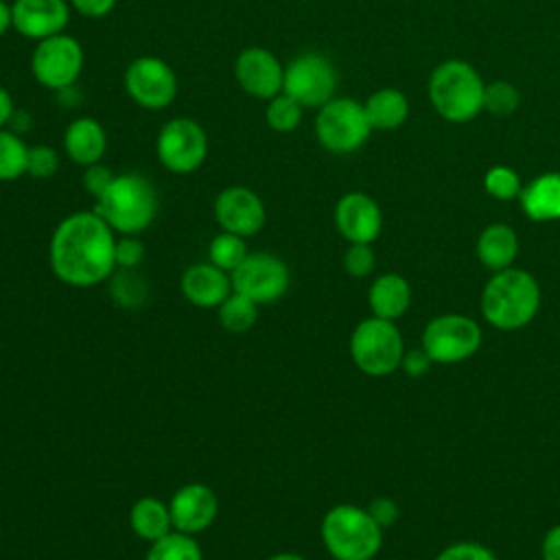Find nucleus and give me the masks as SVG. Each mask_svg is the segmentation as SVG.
<instances>
[{
	"instance_id": "473e14b6",
	"label": "nucleus",
	"mask_w": 560,
	"mask_h": 560,
	"mask_svg": "<svg viewBox=\"0 0 560 560\" xmlns=\"http://www.w3.org/2000/svg\"><path fill=\"white\" fill-rule=\"evenodd\" d=\"M483 107L494 116H508L518 107V92L508 81H494L483 90Z\"/></svg>"
},
{
	"instance_id": "0eeeda50",
	"label": "nucleus",
	"mask_w": 560,
	"mask_h": 560,
	"mask_svg": "<svg viewBox=\"0 0 560 560\" xmlns=\"http://www.w3.org/2000/svg\"><path fill=\"white\" fill-rule=\"evenodd\" d=\"M372 127L365 109L354 98H330L317 109L315 136L330 153H352L370 136Z\"/></svg>"
},
{
	"instance_id": "cd10ccee",
	"label": "nucleus",
	"mask_w": 560,
	"mask_h": 560,
	"mask_svg": "<svg viewBox=\"0 0 560 560\" xmlns=\"http://www.w3.org/2000/svg\"><path fill=\"white\" fill-rule=\"evenodd\" d=\"M26 142L18 133L0 129V182H15L26 175Z\"/></svg>"
},
{
	"instance_id": "4c0bfd02",
	"label": "nucleus",
	"mask_w": 560,
	"mask_h": 560,
	"mask_svg": "<svg viewBox=\"0 0 560 560\" xmlns=\"http://www.w3.org/2000/svg\"><path fill=\"white\" fill-rule=\"evenodd\" d=\"M112 179H114L112 168H107V166L101 164V162L90 164V166H85V171H83V188H85L94 199L105 192V188L112 184Z\"/></svg>"
},
{
	"instance_id": "a18cd8bd",
	"label": "nucleus",
	"mask_w": 560,
	"mask_h": 560,
	"mask_svg": "<svg viewBox=\"0 0 560 560\" xmlns=\"http://www.w3.org/2000/svg\"><path fill=\"white\" fill-rule=\"evenodd\" d=\"M265 560H306V558L295 553V551H278V553H273V556H269Z\"/></svg>"
},
{
	"instance_id": "c85d7f7f",
	"label": "nucleus",
	"mask_w": 560,
	"mask_h": 560,
	"mask_svg": "<svg viewBox=\"0 0 560 560\" xmlns=\"http://www.w3.org/2000/svg\"><path fill=\"white\" fill-rule=\"evenodd\" d=\"M247 254L249 249L245 238L223 230L208 245V260L228 273H232L247 258Z\"/></svg>"
},
{
	"instance_id": "dca6fc26",
	"label": "nucleus",
	"mask_w": 560,
	"mask_h": 560,
	"mask_svg": "<svg viewBox=\"0 0 560 560\" xmlns=\"http://www.w3.org/2000/svg\"><path fill=\"white\" fill-rule=\"evenodd\" d=\"M173 529L197 536L206 532L219 516V499L214 490L201 481L184 483L168 501Z\"/></svg>"
},
{
	"instance_id": "39448f33",
	"label": "nucleus",
	"mask_w": 560,
	"mask_h": 560,
	"mask_svg": "<svg viewBox=\"0 0 560 560\" xmlns=\"http://www.w3.org/2000/svg\"><path fill=\"white\" fill-rule=\"evenodd\" d=\"M483 81L466 61H444L429 79L435 112L451 122H466L483 109Z\"/></svg>"
},
{
	"instance_id": "2eb2a0df",
	"label": "nucleus",
	"mask_w": 560,
	"mask_h": 560,
	"mask_svg": "<svg viewBox=\"0 0 560 560\" xmlns=\"http://www.w3.org/2000/svg\"><path fill=\"white\" fill-rule=\"evenodd\" d=\"M234 77L245 94L269 101L282 92L284 66L271 50L262 46H249L238 52L234 61Z\"/></svg>"
},
{
	"instance_id": "f8f14e48",
	"label": "nucleus",
	"mask_w": 560,
	"mask_h": 560,
	"mask_svg": "<svg viewBox=\"0 0 560 560\" xmlns=\"http://www.w3.org/2000/svg\"><path fill=\"white\" fill-rule=\"evenodd\" d=\"M230 278L232 289L254 300L258 306L280 300L291 282L287 262L271 252H249Z\"/></svg>"
},
{
	"instance_id": "1a4fd4ad",
	"label": "nucleus",
	"mask_w": 560,
	"mask_h": 560,
	"mask_svg": "<svg viewBox=\"0 0 560 560\" xmlns=\"http://www.w3.org/2000/svg\"><path fill=\"white\" fill-rule=\"evenodd\" d=\"M481 328L475 319L446 313L433 317L422 332V348L433 363H459L470 359L481 346Z\"/></svg>"
},
{
	"instance_id": "393cba45",
	"label": "nucleus",
	"mask_w": 560,
	"mask_h": 560,
	"mask_svg": "<svg viewBox=\"0 0 560 560\" xmlns=\"http://www.w3.org/2000/svg\"><path fill=\"white\" fill-rule=\"evenodd\" d=\"M363 109H365V116H368L372 129H396L405 122V118L409 114L407 96L396 88L376 90L363 103Z\"/></svg>"
},
{
	"instance_id": "4468645a",
	"label": "nucleus",
	"mask_w": 560,
	"mask_h": 560,
	"mask_svg": "<svg viewBox=\"0 0 560 560\" xmlns=\"http://www.w3.org/2000/svg\"><path fill=\"white\" fill-rule=\"evenodd\" d=\"M214 219L223 232L243 238L254 236L267 221V210L258 192L247 186H228L214 199Z\"/></svg>"
},
{
	"instance_id": "a878e982",
	"label": "nucleus",
	"mask_w": 560,
	"mask_h": 560,
	"mask_svg": "<svg viewBox=\"0 0 560 560\" xmlns=\"http://www.w3.org/2000/svg\"><path fill=\"white\" fill-rule=\"evenodd\" d=\"M144 560H203V551L195 536L173 529L164 538L151 542Z\"/></svg>"
},
{
	"instance_id": "f704fd0d",
	"label": "nucleus",
	"mask_w": 560,
	"mask_h": 560,
	"mask_svg": "<svg viewBox=\"0 0 560 560\" xmlns=\"http://www.w3.org/2000/svg\"><path fill=\"white\" fill-rule=\"evenodd\" d=\"M376 256L370 243H350V247L343 254V269L352 278H365L374 271Z\"/></svg>"
},
{
	"instance_id": "37998d69",
	"label": "nucleus",
	"mask_w": 560,
	"mask_h": 560,
	"mask_svg": "<svg viewBox=\"0 0 560 560\" xmlns=\"http://www.w3.org/2000/svg\"><path fill=\"white\" fill-rule=\"evenodd\" d=\"M11 116H13V96L4 85H0V129L7 127Z\"/></svg>"
},
{
	"instance_id": "e433bc0d",
	"label": "nucleus",
	"mask_w": 560,
	"mask_h": 560,
	"mask_svg": "<svg viewBox=\"0 0 560 560\" xmlns=\"http://www.w3.org/2000/svg\"><path fill=\"white\" fill-rule=\"evenodd\" d=\"M433 560H499L492 549L479 542H455L442 549Z\"/></svg>"
},
{
	"instance_id": "4be33fe9",
	"label": "nucleus",
	"mask_w": 560,
	"mask_h": 560,
	"mask_svg": "<svg viewBox=\"0 0 560 560\" xmlns=\"http://www.w3.org/2000/svg\"><path fill=\"white\" fill-rule=\"evenodd\" d=\"M523 212L532 221L560 219V173H545L521 190Z\"/></svg>"
},
{
	"instance_id": "412c9836",
	"label": "nucleus",
	"mask_w": 560,
	"mask_h": 560,
	"mask_svg": "<svg viewBox=\"0 0 560 560\" xmlns=\"http://www.w3.org/2000/svg\"><path fill=\"white\" fill-rule=\"evenodd\" d=\"M368 304L374 317L394 322L407 313L411 304V287L400 273H383L370 284Z\"/></svg>"
},
{
	"instance_id": "f257e3e1",
	"label": "nucleus",
	"mask_w": 560,
	"mask_h": 560,
	"mask_svg": "<svg viewBox=\"0 0 560 560\" xmlns=\"http://www.w3.org/2000/svg\"><path fill=\"white\" fill-rule=\"evenodd\" d=\"M48 260L55 278L63 284L96 287L116 271V232L94 210L72 212L57 223Z\"/></svg>"
},
{
	"instance_id": "c9c22d12",
	"label": "nucleus",
	"mask_w": 560,
	"mask_h": 560,
	"mask_svg": "<svg viewBox=\"0 0 560 560\" xmlns=\"http://www.w3.org/2000/svg\"><path fill=\"white\" fill-rule=\"evenodd\" d=\"M144 243L138 236H118L116 238V269H136L144 260Z\"/></svg>"
},
{
	"instance_id": "7c9ffc66",
	"label": "nucleus",
	"mask_w": 560,
	"mask_h": 560,
	"mask_svg": "<svg viewBox=\"0 0 560 560\" xmlns=\"http://www.w3.org/2000/svg\"><path fill=\"white\" fill-rule=\"evenodd\" d=\"M112 298L125 306V308H133L140 306L144 295H147V287L144 282L133 273V269H120V273H112Z\"/></svg>"
},
{
	"instance_id": "c03bdc74",
	"label": "nucleus",
	"mask_w": 560,
	"mask_h": 560,
	"mask_svg": "<svg viewBox=\"0 0 560 560\" xmlns=\"http://www.w3.org/2000/svg\"><path fill=\"white\" fill-rule=\"evenodd\" d=\"M13 28V13H11V4L0 0V37Z\"/></svg>"
},
{
	"instance_id": "f3484780",
	"label": "nucleus",
	"mask_w": 560,
	"mask_h": 560,
	"mask_svg": "<svg viewBox=\"0 0 560 560\" xmlns=\"http://www.w3.org/2000/svg\"><path fill=\"white\" fill-rule=\"evenodd\" d=\"M70 9L72 7L68 0H13V28L26 39L42 42L46 37L66 33Z\"/></svg>"
},
{
	"instance_id": "bb28decb",
	"label": "nucleus",
	"mask_w": 560,
	"mask_h": 560,
	"mask_svg": "<svg viewBox=\"0 0 560 560\" xmlns=\"http://www.w3.org/2000/svg\"><path fill=\"white\" fill-rule=\"evenodd\" d=\"M219 322L230 332H245L256 324L258 317V304L236 291H232L221 304H219Z\"/></svg>"
},
{
	"instance_id": "ddd939ff",
	"label": "nucleus",
	"mask_w": 560,
	"mask_h": 560,
	"mask_svg": "<svg viewBox=\"0 0 560 560\" xmlns=\"http://www.w3.org/2000/svg\"><path fill=\"white\" fill-rule=\"evenodd\" d=\"M125 92L142 109H164L177 96L175 70L155 55L136 57L122 77Z\"/></svg>"
},
{
	"instance_id": "2f4dec72",
	"label": "nucleus",
	"mask_w": 560,
	"mask_h": 560,
	"mask_svg": "<svg viewBox=\"0 0 560 560\" xmlns=\"http://www.w3.org/2000/svg\"><path fill=\"white\" fill-rule=\"evenodd\" d=\"M483 188L490 197L508 201L521 195V179L518 175L508 166H492L483 177Z\"/></svg>"
},
{
	"instance_id": "f03ea898",
	"label": "nucleus",
	"mask_w": 560,
	"mask_h": 560,
	"mask_svg": "<svg viewBox=\"0 0 560 560\" xmlns=\"http://www.w3.org/2000/svg\"><path fill=\"white\" fill-rule=\"evenodd\" d=\"M540 308V287L536 278L516 267L494 271L481 291V315L499 330L527 326Z\"/></svg>"
},
{
	"instance_id": "9b49d317",
	"label": "nucleus",
	"mask_w": 560,
	"mask_h": 560,
	"mask_svg": "<svg viewBox=\"0 0 560 560\" xmlns=\"http://www.w3.org/2000/svg\"><path fill=\"white\" fill-rule=\"evenodd\" d=\"M337 88V70L319 52H302L284 66L282 92L295 98L304 109H319Z\"/></svg>"
},
{
	"instance_id": "20e7f679",
	"label": "nucleus",
	"mask_w": 560,
	"mask_h": 560,
	"mask_svg": "<svg viewBox=\"0 0 560 560\" xmlns=\"http://www.w3.org/2000/svg\"><path fill=\"white\" fill-rule=\"evenodd\" d=\"M322 542L335 560H372L383 547V527L365 508L339 503L322 518Z\"/></svg>"
},
{
	"instance_id": "ea45409f",
	"label": "nucleus",
	"mask_w": 560,
	"mask_h": 560,
	"mask_svg": "<svg viewBox=\"0 0 560 560\" xmlns=\"http://www.w3.org/2000/svg\"><path fill=\"white\" fill-rule=\"evenodd\" d=\"M433 365V359L427 354L424 348H413V350H405L402 361H400V370L411 376V378H420L424 376Z\"/></svg>"
},
{
	"instance_id": "6ab92c4d",
	"label": "nucleus",
	"mask_w": 560,
	"mask_h": 560,
	"mask_svg": "<svg viewBox=\"0 0 560 560\" xmlns=\"http://www.w3.org/2000/svg\"><path fill=\"white\" fill-rule=\"evenodd\" d=\"M179 289H182V295L192 306H199V308H219V304L234 291L230 273L219 269L210 260L190 265L182 273Z\"/></svg>"
},
{
	"instance_id": "a211bd4d",
	"label": "nucleus",
	"mask_w": 560,
	"mask_h": 560,
	"mask_svg": "<svg viewBox=\"0 0 560 560\" xmlns=\"http://www.w3.org/2000/svg\"><path fill=\"white\" fill-rule=\"evenodd\" d=\"M335 225L348 243H374L383 230V212L365 192H346L335 206Z\"/></svg>"
},
{
	"instance_id": "6e6552de",
	"label": "nucleus",
	"mask_w": 560,
	"mask_h": 560,
	"mask_svg": "<svg viewBox=\"0 0 560 560\" xmlns=\"http://www.w3.org/2000/svg\"><path fill=\"white\" fill-rule=\"evenodd\" d=\"M155 155L160 164L175 175L195 173L206 162L208 136L203 127L192 118H171L158 131Z\"/></svg>"
},
{
	"instance_id": "aec40b11",
	"label": "nucleus",
	"mask_w": 560,
	"mask_h": 560,
	"mask_svg": "<svg viewBox=\"0 0 560 560\" xmlns=\"http://www.w3.org/2000/svg\"><path fill=\"white\" fill-rule=\"evenodd\" d=\"M63 151L79 166L101 162L107 151V133L103 125L92 116L74 118L63 131Z\"/></svg>"
},
{
	"instance_id": "7ed1b4c3",
	"label": "nucleus",
	"mask_w": 560,
	"mask_h": 560,
	"mask_svg": "<svg viewBox=\"0 0 560 560\" xmlns=\"http://www.w3.org/2000/svg\"><path fill=\"white\" fill-rule=\"evenodd\" d=\"M158 190L140 173H118L101 197L94 212L120 236H138L158 214Z\"/></svg>"
},
{
	"instance_id": "58836bf2",
	"label": "nucleus",
	"mask_w": 560,
	"mask_h": 560,
	"mask_svg": "<svg viewBox=\"0 0 560 560\" xmlns=\"http://www.w3.org/2000/svg\"><path fill=\"white\" fill-rule=\"evenodd\" d=\"M370 512V516L385 529L389 525H394L398 521V514H400V508L394 499L389 497H376L370 501V505L365 508Z\"/></svg>"
},
{
	"instance_id": "9d476101",
	"label": "nucleus",
	"mask_w": 560,
	"mask_h": 560,
	"mask_svg": "<svg viewBox=\"0 0 560 560\" xmlns=\"http://www.w3.org/2000/svg\"><path fill=\"white\" fill-rule=\"evenodd\" d=\"M83 46L77 37L59 33L37 42L31 55V72L42 88L66 90L83 70Z\"/></svg>"
},
{
	"instance_id": "a19ab883",
	"label": "nucleus",
	"mask_w": 560,
	"mask_h": 560,
	"mask_svg": "<svg viewBox=\"0 0 560 560\" xmlns=\"http://www.w3.org/2000/svg\"><path fill=\"white\" fill-rule=\"evenodd\" d=\"M68 2L77 13H81L83 18H92V20L105 18L116 7V0H68Z\"/></svg>"
},
{
	"instance_id": "72a5a7b5",
	"label": "nucleus",
	"mask_w": 560,
	"mask_h": 560,
	"mask_svg": "<svg viewBox=\"0 0 560 560\" xmlns=\"http://www.w3.org/2000/svg\"><path fill=\"white\" fill-rule=\"evenodd\" d=\"M59 171V153L48 144L28 147L26 175L33 179H48Z\"/></svg>"
},
{
	"instance_id": "423d86ee",
	"label": "nucleus",
	"mask_w": 560,
	"mask_h": 560,
	"mask_svg": "<svg viewBox=\"0 0 560 560\" xmlns=\"http://www.w3.org/2000/svg\"><path fill=\"white\" fill-rule=\"evenodd\" d=\"M405 343L392 319L365 317L350 335V357L368 376H387L400 368Z\"/></svg>"
},
{
	"instance_id": "b1692460",
	"label": "nucleus",
	"mask_w": 560,
	"mask_h": 560,
	"mask_svg": "<svg viewBox=\"0 0 560 560\" xmlns=\"http://www.w3.org/2000/svg\"><path fill=\"white\" fill-rule=\"evenodd\" d=\"M129 525L138 538L155 542L173 532L168 503L158 497H140L129 510Z\"/></svg>"
},
{
	"instance_id": "5701e85b",
	"label": "nucleus",
	"mask_w": 560,
	"mask_h": 560,
	"mask_svg": "<svg viewBox=\"0 0 560 560\" xmlns=\"http://www.w3.org/2000/svg\"><path fill=\"white\" fill-rule=\"evenodd\" d=\"M516 254H518L516 232L505 223H492L483 228V232L477 238V256L481 265L492 271L512 267Z\"/></svg>"
},
{
	"instance_id": "c756f323",
	"label": "nucleus",
	"mask_w": 560,
	"mask_h": 560,
	"mask_svg": "<svg viewBox=\"0 0 560 560\" xmlns=\"http://www.w3.org/2000/svg\"><path fill=\"white\" fill-rule=\"evenodd\" d=\"M302 116H304V107L284 92H280L267 101L265 120L278 133H289V131L298 129L302 122Z\"/></svg>"
},
{
	"instance_id": "79ce46f5",
	"label": "nucleus",
	"mask_w": 560,
	"mask_h": 560,
	"mask_svg": "<svg viewBox=\"0 0 560 560\" xmlns=\"http://www.w3.org/2000/svg\"><path fill=\"white\" fill-rule=\"evenodd\" d=\"M542 560H560V523L542 538Z\"/></svg>"
}]
</instances>
